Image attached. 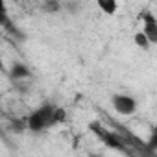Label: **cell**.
<instances>
[{
	"mask_svg": "<svg viewBox=\"0 0 157 157\" xmlns=\"http://www.w3.org/2000/svg\"><path fill=\"white\" fill-rule=\"evenodd\" d=\"M54 111H56V105L52 104H44L41 107H37L33 113H30V117L26 118L28 122V129L32 133H41L52 126H56L54 122Z\"/></svg>",
	"mask_w": 157,
	"mask_h": 157,
	"instance_id": "1",
	"label": "cell"
},
{
	"mask_svg": "<svg viewBox=\"0 0 157 157\" xmlns=\"http://www.w3.org/2000/svg\"><path fill=\"white\" fill-rule=\"evenodd\" d=\"M111 104L118 115H133L137 111V100L129 94H115L111 98Z\"/></svg>",
	"mask_w": 157,
	"mask_h": 157,
	"instance_id": "2",
	"label": "cell"
},
{
	"mask_svg": "<svg viewBox=\"0 0 157 157\" xmlns=\"http://www.w3.org/2000/svg\"><path fill=\"white\" fill-rule=\"evenodd\" d=\"M140 24H142V32L146 33V37L150 39L151 44H157V17L150 11L144 10L140 11Z\"/></svg>",
	"mask_w": 157,
	"mask_h": 157,
	"instance_id": "3",
	"label": "cell"
},
{
	"mask_svg": "<svg viewBox=\"0 0 157 157\" xmlns=\"http://www.w3.org/2000/svg\"><path fill=\"white\" fill-rule=\"evenodd\" d=\"M10 76L13 80H26V78H30V68L24 63H13L11 70H10Z\"/></svg>",
	"mask_w": 157,
	"mask_h": 157,
	"instance_id": "4",
	"label": "cell"
},
{
	"mask_svg": "<svg viewBox=\"0 0 157 157\" xmlns=\"http://www.w3.org/2000/svg\"><path fill=\"white\" fill-rule=\"evenodd\" d=\"M96 6L105 15H115L117 10H118V2H117V0H96Z\"/></svg>",
	"mask_w": 157,
	"mask_h": 157,
	"instance_id": "5",
	"label": "cell"
},
{
	"mask_svg": "<svg viewBox=\"0 0 157 157\" xmlns=\"http://www.w3.org/2000/svg\"><path fill=\"white\" fill-rule=\"evenodd\" d=\"M63 4H61V0H43L41 2V10L48 15H54L57 11H61Z\"/></svg>",
	"mask_w": 157,
	"mask_h": 157,
	"instance_id": "6",
	"label": "cell"
},
{
	"mask_svg": "<svg viewBox=\"0 0 157 157\" xmlns=\"http://www.w3.org/2000/svg\"><path fill=\"white\" fill-rule=\"evenodd\" d=\"M133 43L139 46V48H142V50H148L150 46H151V43H150V39L146 37V33L140 30V32H137L135 35H133Z\"/></svg>",
	"mask_w": 157,
	"mask_h": 157,
	"instance_id": "7",
	"label": "cell"
},
{
	"mask_svg": "<svg viewBox=\"0 0 157 157\" xmlns=\"http://www.w3.org/2000/svg\"><path fill=\"white\" fill-rule=\"evenodd\" d=\"M146 146L150 148V151H157V128H153V129H151V133H150V137H148Z\"/></svg>",
	"mask_w": 157,
	"mask_h": 157,
	"instance_id": "8",
	"label": "cell"
},
{
	"mask_svg": "<svg viewBox=\"0 0 157 157\" xmlns=\"http://www.w3.org/2000/svg\"><path fill=\"white\" fill-rule=\"evenodd\" d=\"M65 120H67V111L63 107H56V111H54V122H56V126L63 124Z\"/></svg>",
	"mask_w": 157,
	"mask_h": 157,
	"instance_id": "9",
	"label": "cell"
}]
</instances>
